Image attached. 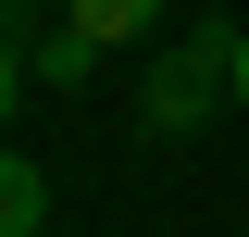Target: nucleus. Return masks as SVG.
Listing matches in <instances>:
<instances>
[{"label":"nucleus","instance_id":"obj_1","mask_svg":"<svg viewBox=\"0 0 249 237\" xmlns=\"http://www.w3.org/2000/svg\"><path fill=\"white\" fill-rule=\"evenodd\" d=\"M212 88H237V38H224V25H199L187 50H162V75H150V100H137V113H150L162 138H187V125L212 113Z\"/></svg>","mask_w":249,"mask_h":237},{"label":"nucleus","instance_id":"obj_2","mask_svg":"<svg viewBox=\"0 0 249 237\" xmlns=\"http://www.w3.org/2000/svg\"><path fill=\"white\" fill-rule=\"evenodd\" d=\"M25 62H37V75H50V88H88V75H100V38H88V25H75V13H62V25H50V38H37V50H25Z\"/></svg>","mask_w":249,"mask_h":237},{"label":"nucleus","instance_id":"obj_3","mask_svg":"<svg viewBox=\"0 0 249 237\" xmlns=\"http://www.w3.org/2000/svg\"><path fill=\"white\" fill-rule=\"evenodd\" d=\"M62 13H75L100 50H124V38H150V25H162V0H62Z\"/></svg>","mask_w":249,"mask_h":237},{"label":"nucleus","instance_id":"obj_4","mask_svg":"<svg viewBox=\"0 0 249 237\" xmlns=\"http://www.w3.org/2000/svg\"><path fill=\"white\" fill-rule=\"evenodd\" d=\"M37 212H50V187H37V162H25V150H0V237H25Z\"/></svg>","mask_w":249,"mask_h":237},{"label":"nucleus","instance_id":"obj_5","mask_svg":"<svg viewBox=\"0 0 249 237\" xmlns=\"http://www.w3.org/2000/svg\"><path fill=\"white\" fill-rule=\"evenodd\" d=\"M13 100H25V62H13V38H0V125H13Z\"/></svg>","mask_w":249,"mask_h":237},{"label":"nucleus","instance_id":"obj_6","mask_svg":"<svg viewBox=\"0 0 249 237\" xmlns=\"http://www.w3.org/2000/svg\"><path fill=\"white\" fill-rule=\"evenodd\" d=\"M237 113H249V25H237Z\"/></svg>","mask_w":249,"mask_h":237}]
</instances>
